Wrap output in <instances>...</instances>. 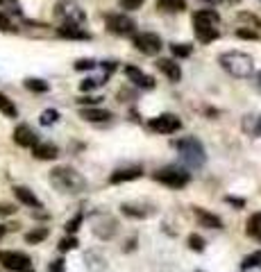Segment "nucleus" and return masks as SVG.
I'll list each match as a JSON object with an SVG mask.
<instances>
[{
    "label": "nucleus",
    "instance_id": "obj_11",
    "mask_svg": "<svg viewBox=\"0 0 261 272\" xmlns=\"http://www.w3.org/2000/svg\"><path fill=\"white\" fill-rule=\"evenodd\" d=\"M141 175H143L141 165H132V168H118V170H114L112 175H109V181H112V184H123V181L139 179Z\"/></svg>",
    "mask_w": 261,
    "mask_h": 272
},
{
    "label": "nucleus",
    "instance_id": "obj_25",
    "mask_svg": "<svg viewBox=\"0 0 261 272\" xmlns=\"http://www.w3.org/2000/svg\"><path fill=\"white\" fill-rule=\"evenodd\" d=\"M48 227H37V229L27 231L25 234V243H30V245H37V243H41V240L48 238Z\"/></svg>",
    "mask_w": 261,
    "mask_h": 272
},
{
    "label": "nucleus",
    "instance_id": "obj_2",
    "mask_svg": "<svg viewBox=\"0 0 261 272\" xmlns=\"http://www.w3.org/2000/svg\"><path fill=\"white\" fill-rule=\"evenodd\" d=\"M220 66L227 70L229 75L234 77H250L255 73V64H252V57H248L245 53H239V50H229V53H223L218 57Z\"/></svg>",
    "mask_w": 261,
    "mask_h": 272
},
{
    "label": "nucleus",
    "instance_id": "obj_15",
    "mask_svg": "<svg viewBox=\"0 0 261 272\" xmlns=\"http://www.w3.org/2000/svg\"><path fill=\"white\" fill-rule=\"evenodd\" d=\"M193 27H196V37L200 43H211L218 39V27L211 23H193Z\"/></svg>",
    "mask_w": 261,
    "mask_h": 272
},
{
    "label": "nucleus",
    "instance_id": "obj_5",
    "mask_svg": "<svg viewBox=\"0 0 261 272\" xmlns=\"http://www.w3.org/2000/svg\"><path fill=\"white\" fill-rule=\"evenodd\" d=\"M0 266L11 272H32V259L23 252L2 250L0 252Z\"/></svg>",
    "mask_w": 261,
    "mask_h": 272
},
{
    "label": "nucleus",
    "instance_id": "obj_14",
    "mask_svg": "<svg viewBox=\"0 0 261 272\" xmlns=\"http://www.w3.org/2000/svg\"><path fill=\"white\" fill-rule=\"evenodd\" d=\"M125 75H128L136 86H141V89H152V86H155V80H152L150 75H145L141 68H136V66H125Z\"/></svg>",
    "mask_w": 261,
    "mask_h": 272
},
{
    "label": "nucleus",
    "instance_id": "obj_6",
    "mask_svg": "<svg viewBox=\"0 0 261 272\" xmlns=\"http://www.w3.org/2000/svg\"><path fill=\"white\" fill-rule=\"evenodd\" d=\"M148 127L157 134H173L182 127V120L175 116V113H161V116L152 118L148 123Z\"/></svg>",
    "mask_w": 261,
    "mask_h": 272
},
{
    "label": "nucleus",
    "instance_id": "obj_22",
    "mask_svg": "<svg viewBox=\"0 0 261 272\" xmlns=\"http://www.w3.org/2000/svg\"><path fill=\"white\" fill-rule=\"evenodd\" d=\"M243 129L250 136H261V116H257V113H252V116H245L243 118Z\"/></svg>",
    "mask_w": 261,
    "mask_h": 272
},
{
    "label": "nucleus",
    "instance_id": "obj_41",
    "mask_svg": "<svg viewBox=\"0 0 261 272\" xmlns=\"http://www.w3.org/2000/svg\"><path fill=\"white\" fill-rule=\"evenodd\" d=\"M239 37L241 39H257L255 32H248V30H239Z\"/></svg>",
    "mask_w": 261,
    "mask_h": 272
},
{
    "label": "nucleus",
    "instance_id": "obj_3",
    "mask_svg": "<svg viewBox=\"0 0 261 272\" xmlns=\"http://www.w3.org/2000/svg\"><path fill=\"white\" fill-rule=\"evenodd\" d=\"M175 145H177V150H180V159L184 161L189 168L197 170V168H202V165H204L207 155H204V148H202V143H200L197 139L189 136V139L177 141Z\"/></svg>",
    "mask_w": 261,
    "mask_h": 272
},
{
    "label": "nucleus",
    "instance_id": "obj_26",
    "mask_svg": "<svg viewBox=\"0 0 261 272\" xmlns=\"http://www.w3.org/2000/svg\"><path fill=\"white\" fill-rule=\"evenodd\" d=\"M0 111L5 113L7 118H16L18 116V109H16V105L9 100V98L5 96V93H0Z\"/></svg>",
    "mask_w": 261,
    "mask_h": 272
},
{
    "label": "nucleus",
    "instance_id": "obj_40",
    "mask_svg": "<svg viewBox=\"0 0 261 272\" xmlns=\"http://www.w3.org/2000/svg\"><path fill=\"white\" fill-rule=\"evenodd\" d=\"M16 211V209L11 207V204H0V216H11Z\"/></svg>",
    "mask_w": 261,
    "mask_h": 272
},
{
    "label": "nucleus",
    "instance_id": "obj_20",
    "mask_svg": "<svg viewBox=\"0 0 261 272\" xmlns=\"http://www.w3.org/2000/svg\"><path fill=\"white\" fill-rule=\"evenodd\" d=\"M32 152H34V157L41 161H53V159H57V155H59V150L55 143H37L32 148Z\"/></svg>",
    "mask_w": 261,
    "mask_h": 272
},
{
    "label": "nucleus",
    "instance_id": "obj_9",
    "mask_svg": "<svg viewBox=\"0 0 261 272\" xmlns=\"http://www.w3.org/2000/svg\"><path fill=\"white\" fill-rule=\"evenodd\" d=\"M14 143L21 145V148H34L39 143V136L30 125H18L14 129Z\"/></svg>",
    "mask_w": 261,
    "mask_h": 272
},
{
    "label": "nucleus",
    "instance_id": "obj_38",
    "mask_svg": "<svg viewBox=\"0 0 261 272\" xmlns=\"http://www.w3.org/2000/svg\"><path fill=\"white\" fill-rule=\"evenodd\" d=\"M50 272H66V266H64V261H62V259H57V261H53V263H50Z\"/></svg>",
    "mask_w": 261,
    "mask_h": 272
},
{
    "label": "nucleus",
    "instance_id": "obj_1",
    "mask_svg": "<svg viewBox=\"0 0 261 272\" xmlns=\"http://www.w3.org/2000/svg\"><path fill=\"white\" fill-rule=\"evenodd\" d=\"M50 184H53L57 191L68 193V195H77V193H82L86 188L84 177L77 170L68 168V165H59V168L50 170Z\"/></svg>",
    "mask_w": 261,
    "mask_h": 272
},
{
    "label": "nucleus",
    "instance_id": "obj_36",
    "mask_svg": "<svg viewBox=\"0 0 261 272\" xmlns=\"http://www.w3.org/2000/svg\"><path fill=\"white\" fill-rule=\"evenodd\" d=\"M143 2L145 0H121V7L123 9H128V11H134V9H139Z\"/></svg>",
    "mask_w": 261,
    "mask_h": 272
},
{
    "label": "nucleus",
    "instance_id": "obj_23",
    "mask_svg": "<svg viewBox=\"0 0 261 272\" xmlns=\"http://www.w3.org/2000/svg\"><path fill=\"white\" fill-rule=\"evenodd\" d=\"M220 16L216 9H200L193 14V23H211V25H218Z\"/></svg>",
    "mask_w": 261,
    "mask_h": 272
},
{
    "label": "nucleus",
    "instance_id": "obj_24",
    "mask_svg": "<svg viewBox=\"0 0 261 272\" xmlns=\"http://www.w3.org/2000/svg\"><path fill=\"white\" fill-rule=\"evenodd\" d=\"M57 34H59V37H64V39H80V41L89 39V34H86L84 30H80L77 25H64V27H59Z\"/></svg>",
    "mask_w": 261,
    "mask_h": 272
},
{
    "label": "nucleus",
    "instance_id": "obj_45",
    "mask_svg": "<svg viewBox=\"0 0 261 272\" xmlns=\"http://www.w3.org/2000/svg\"><path fill=\"white\" fill-rule=\"evenodd\" d=\"M257 84H259V89H261V73L257 75Z\"/></svg>",
    "mask_w": 261,
    "mask_h": 272
},
{
    "label": "nucleus",
    "instance_id": "obj_4",
    "mask_svg": "<svg viewBox=\"0 0 261 272\" xmlns=\"http://www.w3.org/2000/svg\"><path fill=\"white\" fill-rule=\"evenodd\" d=\"M152 179L177 191V188L187 186L189 179H191V175H189L187 170H182V168H175V165H166V168H161V170H157L155 175H152Z\"/></svg>",
    "mask_w": 261,
    "mask_h": 272
},
{
    "label": "nucleus",
    "instance_id": "obj_28",
    "mask_svg": "<svg viewBox=\"0 0 261 272\" xmlns=\"http://www.w3.org/2000/svg\"><path fill=\"white\" fill-rule=\"evenodd\" d=\"M157 5L166 11H182L187 7V0H159Z\"/></svg>",
    "mask_w": 261,
    "mask_h": 272
},
{
    "label": "nucleus",
    "instance_id": "obj_16",
    "mask_svg": "<svg viewBox=\"0 0 261 272\" xmlns=\"http://www.w3.org/2000/svg\"><path fill=\"white\" fill-rule=\"evenodd\" d=\"M84 263H86V270L89 272H105L107 270V259L98 250L84 252Z\"/></svg>",
    "mask_w": 261,
    "mask_h": 272
},
{
    "label": "nucleus",
    "instance_id": "obj_33",
    "mask_svg": "<svg viewBox=\"0 0 261 272\" xmlns=\"http://www.w3.org/2000/svg\"><path fill=\"white\" fill-rule=\"evenodd\" d=\"M57 118H59L57 109H46V111L41 113V123L43 125H53V123H57Z\"/></svg>",
    "mask_w": 261,
    "mask_h": 272
},
{
    "label": "nucleus",
    "instance_id": "obj_43",
    "mask_svg": "<svg viewBox=\"0 0 261 272\" xmlns=\"http://www.w3.org/2000/svg\"><path fill=\"white\" fill-rule=\"evenodd\" d=\"M77 102H80V105H84V102H86V105H96V102H98V98H80V100H77Z\"/></svg>",
    "mask_w": 261,
    "mask_h": 272
},
{
    "label": "nucleus",
    "instance_id": "obj_17",
    "mask_svg": "<svg viewBox=\"0 0 261 272\" xmlns=\"http://www.w3.org/2000/svg\"><path fill=\"white\" fill-rule=\"evenodd\" d=\"M14 195H16V200L21 204H25V207L30 209H41V200L34 195V191H30L27 186H14Z\"/></svg>",
    "mask_w": 261,
    "mask_h": 272
},
{
    "label": "nucleus",
    "instance_id": "obj_29",
    "mask_svg": "<svg viewBox=\"0 0 261 272\" xmlns=\"http://www.w3.org/2000/svg\"><path fill=\"white\" fill-rule=\"evenodd\" d=\"M261 266V250L259 252H252L250 256H245L243 259V270H252V268H259Z\"/></svg>",
    "mask_w": 261,
    "mask_h": 272
},
{
    "label": "nucleus",
    "instance_id": "obj_19",
    "mask_svg": "<svg viewBox=\"0 0 261 272\" xmlns=\"http://www.w3.org/2000/svg\"><path fill=\"white\" fill-rule=\"evenodd\" d=\"M80 116L89 123H107V120H112V111H107V109H98V107H86L80 111Z\"/></svg>",
    "mask_w": 261,
    "mask_h": 272
},
{
    "label": "nucleus",
    "instance_id": "obj_32",
    "mask_svg": "<svg viewBox=\"0 0 261 272\" xmlns=\"http://www.w3.org/2000/svg\"><path fill=\"white\" fill-rule=\"evenodd\" d=\"M80 245L75 236H66V238L59 240V252H68V250H75V247Z\"/></svg>",
    "mask_w": 261,
    "mask_h": 272
},
{
    "label": "nucleus",
    "instance_id": "obj_35",
    "mask_svg": "<svg viewBox=\"0 0 261 272\" xmlns=\"http://www.w3.org/2000/svg\"><path fill=\"white\" fill-rule=\"evenodd\" d=\"M91 68H96L93 59H77L75 61V70H91Z\"/></svg>",
    "mask_w": 261,
    "mask_h": 272
},
{
    "label": "nucleus",
    "instance_id": "obj_39",
    "mask_svg": "<svg viewBox=\"0 0 261 272\" xmlns=\"http://www.w3.org/2000/svg\"><path fill=\"white\" fill-rule=\"evenodd\" d=\"M98 84H100L98 80H84V82L80 84V91H91V89H96Z\"/></svg>",
    "mask_w": 261,
    "mask_h": 272
},
{
    "label": "nucleus",
    "instance_id": "obj_7",
    "mask_svg": "<svg viewBox=\"0 0 261 272\" xmlns=\"http://www.w3.org/2000/svg\"><path fill=\"white\" fill-rule=\"evenodd\" d=\"M134 48L152 57V54H157L161 50V39L155 32H139L134 37Z\"/></svg>",
    "mask_w": 261,
    "mask_h": 272
},
{
    "label": "nucleus",
    "instance_id": "obj_31",
    "mask_svg": "<svg viewBox=\"0 0 261 272\" xmlns=\"http://www.w3.org/2000/svg\"><path fill=\"white\" fill-rule=\"evenodd\" d=\"M187 243H189V247H191V250H196V252H204V245H207L202 236H197V234H191V236H189Z\"/></svg>",
    "mask_w": 261,
    "mask_h": 272
},
{
    "label": "nucleus",
    "instance_id": "obj_47",
    "mask_svg": "<svg viewBox=\"0 0 261 272\" xmlns=\"http://www.w3.org/2000/svg\"><path fill=\"white\" fill-rule=\"evenodd\" d=\"M0 2H2V0H0Z\"/></svg>",
    "mask_w": 261,
    "mask_h": 272
},
{
    "label": "nucleus",
    "instance_id": "obj_21",
    "mask_svg": "<svg viewBox=\"0 0 261 272\" xmlns=\"http://www.w3.org/2000/svg\"><path fill=\"white\" fill-rule=\"evenodd\" d=\"M245 234L261 243V211H257V214H252L250 218H248V222H245Z\"/></svg>",
    "mask_w": 261,
    "mask_h": 272
},
{
    "label": "nucleus",
    "instance_id": "obj_42",
    "mask_svg": "<svg viewBox=\"0 0 261 272\" xmlns=\"http://www.w3.org/2000/svg\"><path fill=\"white\" fill-rule=\"evenodd\" d=\"M225 200H227L229 204H234V207H239V209H241V207H243V204H245L243 200H236V198H225Z\"/></svg>",
    "mask_w": 261,
    "mask_h": 272
},
{
    "label": "nucleus",
    "instance_id": "obj_8",
    "mask_svg": "<svg viewBox=\"0 0 261 272\" xmlns=\"http://www.w3.org/2000/svg\"><path fill=\"white\" fill-rule=\"evenodd\" d=\"M107 21V27H109V32L114 34H121V37H128V34L134 32V21L130 16H125V14H107L105 16Z\"/></svg>",
    "mask_w": 261,
    "mask_h": 272
},
{
    "label": "nucleus",
    "instance_id": "obj_34",
    "mask_svg": "<svg viewBox=\"0 0 261 272\" xmlns=\"http://www.w3.org/2000/svg\"><path fill=\"white\" fill-rule=\"evenodd\" d=\"M82 220H84V216H82V214H77V216H75V218H73V220H68V222H66V231H68V234H70V236H73V234H75V231L80 229V224H82Z\"/></svg>",
    "mask_w": 261,
    "mask_h": 272
},
{
    "label": "nucleus",
    "instance_id": "obj_37",
    "mask_svg": "<svg viewBox=\"0 0 261 272\" xmlns=\"http://www.w3.org/2000/svg\"><path fill=\"white\" fill-rule=\"evenodd\" d=\"M0 30H2V32H9V30H14L11 21L5 16V14H2V11H0Z\"/></svg>",
    "mask_w": 261,
    "mask_h": 272
},
{
    "label": "nucleus",
    "instance_id": "obj_10",
    "mask_svg": "<svg viewBox=\"0 0 261 272\" xmlns=\"http://www.w3.org/2000/svg\"><path fill=\"white\" fill-rule=\"evenodd\" d=\"M93 234H96L98 238H102V240L114 238V234H116V220H114L112 216H102V218H98L96 222H93Z\"/></svg>",
    "mask_w": 261,
    "mask_h": 272
},
{
    "label": "nucleus",
    "instance_id": "obj_44",
    "mask_svg": "<svg viewBox=\"0 0 261 272\" xmlns=\"http://www.w3.org/2000/svg\"><path fill=\"white\" fill-rule=\"evenodd\" d=\"M5 231H7V229H5V224H0V238L5 236Z\"/></svg>",
    "mask_w": 261,
    "mask_h": 272
},
{
    "label": "nucleus",
    "instance_id": "obj_27",
    "mask_svg": "<svg viewBox=\"0 0 261 272\" xmlns=\"http://www.w3.org/2000/svg\"><path fill=\"white\" fill-rule=\"evenodd\" d=\"M25 89L32 91V93H46V91H48V82L39 80V77H27V80H25Z\"/></svg>",
    "mask_w": 261,
    "mask_h": 272
},
{
    "label": "nucleus",
    "instance_id": "obj_46",
    "mask_svg": "<svg viewBox=\"0 0 261 272\" xmlns=\"http://www.w3.org/2000/svg\"><path fill=\"white\" fill-rule=\"evenodd\" d=\"M207 2H211V5H218L220 0H207Z\"/></svg>",
    "mask_w": 261,
    "mask_h": 272
},
{
    "label": "nucleus",
    "instance_id": "obj_12",
    "mask_svg": "<svg viewBox=\"0 0 261 272\" xmlns=\"http://www.w3.org/2000/svg\"><path fill=\"white\" fill-rule=\"evenodd\" d=\"M193 214L197 216V222L202 224V227H207V229H223V220H220L216 214H209L207 209L193 207Z\"/></svg>",
    "mask_w": 261,
    "mask_h": 272
},
{
    "label": "nucleus",
    "instance_id": "obj_30",
    "mask_svg": "<svg viewBox=\"0 0 261 272\" xmlns=\"http://www.w3.org/2000/svg\"><path fill=\"white\" fill-rule=\"evenodd\" d=\"M191 50H193V46H189V43H173L171 46L173 57H189Z\"/></svg>",
    "mask_w": 261,
    "mask_h": 272
},
{
    "label": "nucleus",
    "instance_id": "obj_18",
    "mask_svg": "<svg viewBox=\"0 0 261 272\" xmlns=\"http://www.w3.org/2000/svg\"><path fill=\"white\" fill-rule=\"evenodd\" d=\"M157 68H159L171 82H180L182 80V68L173 61V59H157Z\"/></svg>",
    "mask_w": 261,
    "mask_h": 272
},
{
    "label": "nucleus",
    "instance_id": "obj_13",
    "mask_svg": "<svg viewBox=\"0 0 261 272\" xmlns=\"http://www.w3.org/2000/svg\"><path fill=\"white\" fill-rule=\"evenodd\" d=\"M121 211L128 216V218H139V220H143V218H148V216L155 214V209L152 207H148V204H136V202L123 204Z\"/></svg>",
    "mask_w": 261,
    "mask_h": 272
}]
</instances>
